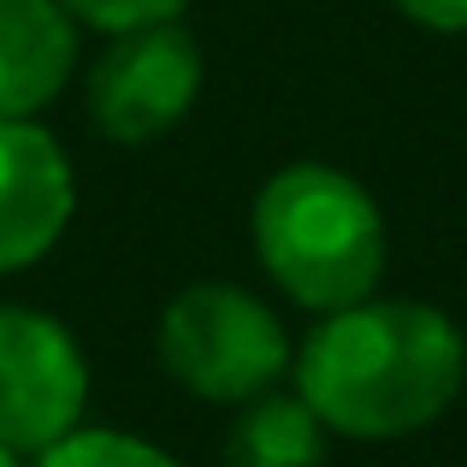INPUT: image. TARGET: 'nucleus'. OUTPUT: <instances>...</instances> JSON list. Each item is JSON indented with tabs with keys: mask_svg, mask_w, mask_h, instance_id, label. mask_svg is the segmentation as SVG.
<instances>
[{
	"mask_svg": "<svg viewBox=\"0 0 467 467\" xmlns=\"http://www.w3.org/2000/svg\"><path fill=\"white\" fill-rule=\"evenodd\" d=\"M467 349L432 302H349L296 349V397L337 438H409L462 397Z\"/></svg>",
	"mask_w": 467,
	"mask_h": 467,
	"instance_id": "obj_1",
	"label": "nucleus"
},
{
	"mask_svg": "<svg viewBox=\"0 0 467 467\" xmlns=\"http://www.w3.org/2000/svg\"><path fill=\"white\" fill-rule=\"evenodd\" d=\"M254 254L290 302L314 314L373 296L385 273V219L379 202L337 166H285L254 195Z\"/></svg>",
	"mask_w": 467,
	"mask_h": 467,
	"instance_id": "obj_2",
	"label": "nucleus"
},
{
	"mask_svg": "<svg viewBox=\"0 0 467 467\" xmlns=\"http://www.w3.org/2000/svg\"><path fill=\"white\" fill-rule=\"evenodd\" d=\"M160 367L207 402H249L290 367V337L261 296L202 278L160 314Z\"/></svg>",
	"mask_w": 467,
	"mask_h": 467,
	"instance_id": "obj_3",
	"label": "nucleus"
},
{
	"mask_svg": "<svg viewBox=\"0 0 467 467\" xmlns=\"http://www.w3.org/2000/svg\"><path fill=\"white\" fill-rule=\"evenodd\" d=\"M89 361L78 337L42 308H0V444L42 456L83 426Z\"/></svg>",
	"mask_w": 467,
	"mask_h": 467,
	"instance_id": "obj_4",
	"label": "nucleus"
},
{
	"mask_svg": "<svg viewBox=\"0 0 467 467\" xmlns=\"http://www.w3.org/2000/svg\"><path fill=\"white\" fill-rule=\"evenodd\" d=\"M202 95V47L178 18L119 30L89 71V113L113 142H154Z\"/></svg>",
	"mask_w": 467,
	"mask_h": 467,
	"instance_id": "obj_5",
	"label": "nucleus"
},
{
	"mask_svg": "<svg viewBox=\"0 0 467 467\" xmlns=\"http://www.w3.org/2000/svg\"><path fill=\"white\" fill-rule=\"evenodd\" d=\"M78 190L71 160L30 119H0V273L42 261L59 243Z\"/></svg>",
	"mask_w": 467,
	"mask_h": 467,
	"instance_id": "obj_6",
	"label": "nucleus"
},
{
	"mask_svg": "<svg viewBox=\"0 0 467 467\" xmlns=\"http://www.w3.org/2000/svg\"><path fill=\"white\" fill-rule=\"evenodd\" d=\"M78 24L59 0H0V119H30L66 89Z\"/></svg>",
	"mask_w": 467,
	"mask_h": 467,
	"instance_id": "obj_7",
	"label": "nucleus"
},
{
	"mask_svg": "<svg viewBox=\"0 0 467 467\" xmlns=\"http://www.w3.org/2000/svg\"><path fill=\"white\" fill-rule=\"evenodd\" d=\"M326 462V426L302 397H261L243 402L225 438V467H319Z\"/></svg>",
	"mask_w": 467,
	"mask_h": 467,
	"instance_id": "obj_8",
	"label": "nucleus"
},
{
	"mask_svg": "<svg viewBox=\"0 0 467 467\" xmlns=\"http://www.w3.org/2000/svg\"><path fill=\"white\" fill-rule=\"evenodd\" d=\"M36 467H178L160 444L130 432H101V426H78L59 444H47Z\"/></svg>",
	"mask_w": 467,
	"mask_h": 467,
	"instance_id": "obj_9",
	"label": "nucleus"
},
{
	"mask_svg": "<svg viewBox=\"0 0 467 467\" xmlns=\"http://www.w3.org/2000/svg\"><path fill=\"white\" fill-rule=\"evenodd\" d=\"M71 24H89V30H142V24H166L183 12V0H59Z\"/></svg>",
	"mask_w": 467,
	"mask_h": 467,
	"instance_id": "obj_10",
	"label": "nucleus"
},
{
	"mask_svg": "<svg viewBox=\"0 0 467 467\" xmlns=\"http://www.w3.org/2000/svg\"><path fill=\"white\" fill-rule=\"evenodd\" d=\"M402 18L426 24V30H444V36H462L467 30V0H397Z\"/></svg>",
	"mask_w": 467,
	"mask_h": 467,
	"instance_id": "obj_11",
	"label": "nucleus"
},
{
	"mask_svg": "<svg viewBox=\"0 0 467 467\" xmlns=\"http://www.w3.org/2000/svg\"><path fill=\"white\" fill-rule=\"evenodd\" d=\"M0 467H18V450H6V444H0Z\"/></svg>",
	"mask_w": 467,
	"mask_h": 467,
	"instance_id": "obj_12",
	"label": "nucleus"
}]
</instances>
